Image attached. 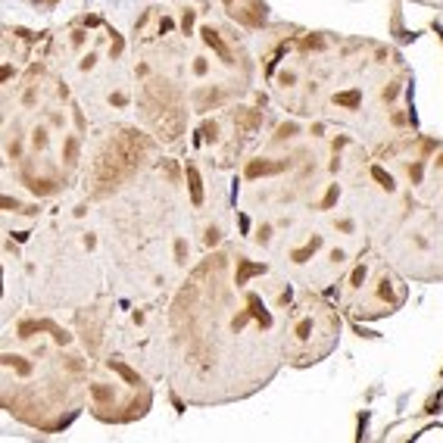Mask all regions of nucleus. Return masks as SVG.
<instances>
[{"label":"nucleus","instance_id":"1","mask_svg":"<svg viewBox=\"0 0 443 443\" xmlns=\"http://www.w3.org/2000/svg\"><path fill=\"white\" fill-rule=\"evenodd\" d=\"M369 163L372 150L353 131L278 106L262 141L231 172L237 237L297 284L331 294L372 247Z\"/></svg>","mask_w":443,"mask_h":443},{"label":"nucleus","instance_id":"2","mask_svg":"<svg viewBox=\"0 0 443 443\" xmlns=\"http://www.w3.org/2000/svg\"><path fill=\"white\" fill-rule=\"evenodd\" d=\"M300 287L237 234L200 259L166 303V384L178 406L259 393L284 365L281 334Z\"/></svg>","mask_w":443,"mask_h":443},{"label":"nucleus","instance_id":"3","mask_svg":"<svg viewBox=\"0 0 443 443\" xmlns=\"http://www.w3.org/2000/svg\"><path fill=\"white\" fill-rule=\"evenodd\" d=\"M134 119L166 150L194 125L262 88L256 37L219 0H156L131 25Z\"/></svg>","mask_w":443,"mask_h":443},{"label":"nucleus","instance_id":"4","mask_svg":"<svg viewBox=\"0 0 443 443\" xmlns=\"http://www.w3.org/2000/svg\"><path fill=\"white\" fill-rule=\"evenodd\" d=\"M262 88L291 115L353 131L369 150L418 131L415 78L393 44L275 22L256 34Z\"/></svg>","mask_w":443,"mask_h":443},{"label":"nucleus","instance_id":"5","mask_svg":"<svg viewBox=\"0 0 443 443\" xmlns=\"http://www.w3.org/2000/svg\"><path fill=\"white\" fill-rule=\"evenodd\" d=\"M97 206L106 284L119 297L169 300L209 250L200 234L181 150H166Z\"/></svg>","mask_w":443,"mask_h":443},{"label":"nucleus","instance_id":"6","mask_svg":"<svg viewBox=\"0 0 443 443\" xmlns=\"http://www.w3.org/2000/svg\"><path fill=\"white\" fill-rule=\"evenodd\" d=\"M4 72V213H37L78 187L91 119L41 50Z\"/></svg>","mask_w":443,"mask_h":443},{"label":"nucleus","instance_id":"7","mask_svg":"<svg viewBox=\"0 0 443 443\" xmlns=\"http://www.w3.org/2000/svg\"><path fill=\"white\" fill-rule=\"evenodd\" d=\"M4 318L31 306L60 318L100 300L106 262L97 206L69 190L37 213H4Z\"/></svg>","mask_w":443,"mask_h":443},{"label":"nucleus","instance_id":"8","mask_svg":"<svg viewBox=\"0 0 443 443\" xmlns=\"http://www.w3.org/2000/svg\"><path fill=\"white\" fill-rule=\"evenodd\" d=\"M365 228L409 281H443V141L409 131L372 150Z\"/></svg>","mask_w":443,"mask_h":443},{"label":"nucleus","instance_id":"9","mask_svg":"<svg viewBox=\"0 0 443 443\" xmlns=\"http://www.w3.org/2000/svg\"><path fill=\"white\" fill-rule=\"evenodd\" d=\"M91 365V350L66 318L25 306L4 318L0 406L34 431L60 434L88 409Z\"/></svg>","mask_w":443,"mask_h":443},{"label":"nucleus","instance_id":"10","mask_svg":"<svg viewBox=\"0 0 443 443\" xmlns=\"http://www.w3.org/2000/svg\"><path fill=\"white\" fill-rule=\"evenodd\" d=\"M47 56L88 112L91 125L134 119L131 31L103 10H85L47 34Z\"/></svg>","mask_w":443,"mask_h":443},{"label":"nucleus","instance_id":"11","mask_svg":"<svg viewBox=\"0 0 443 443\" xmlns=\"http://www.w3.org/2000/svg\"><path fill=\"white\" fill-rule=\"evenodd\" d=\"M163 153H166V147L138 119H119V122L91 125L78 190L88 200H94V203H100L109 194L138 181Z\"/></svg>","mask_w":443,"mask_h":443},{"label":"nucleus","instance_id":"12","mask_svg":"<svg viewBox=\"0 0 443 443\" xmlns=\"http://www.w3.org/2000/svg\"><path fill=\"white\" fill-rule=\"evenodd\" d=\"M275 115H278V106L268 97V91L256 88L250 97L200 119L184 144V150L209 159L213 166H219L225 172H234L247 159V153L262 141V134L268 131Z\"/></svg>","mask_w":443,"mask_h":443},{"label":"nucleus","instance_id":"13","mask_svg":"<svg viewBox=\"0 0 443 443\" xmlns=\"http://www.w3.org/2000/svg\"><path fill=\"white\" fill-rule=\"evenodd\" d=\"M334 303L353 321H381L409 300V278L381 250L365 247L331 291Z\"/></svg>","mask_w":443,"mask_h":443},{"label":"nucleus","instance_id":"14","mask_svg":"<svg viewBox=\"0 0 443 443\" xmlns=\"http://www.w3.org/2000/svg\"><path fill=\"white\" fill-rule=\"evenodd\" d=\"M153 384L134 359L103 346L88 378V412L103 425H131L150 412Z\"/></svg>","mask_w":443,"mask_h":443},{"label":"nucleus","instance_id":"15","mask_svg":"<svg viewBox=\"0 0 443 443\" xmlns=\"http://www.w3.org/2000/svg\"><path fill=\"white\" fill-rule=\"evenodd\" d=\"M340 331H343V321L334 297L312 287H300L284 318V334H281L284 365L312 369L318 362H325L337 350Z\"/></svg>","mask_w":443,"mask_h":443},{"label":"nucleus","instance_id":"16","mask_svg":"<svg viewBox=\"0 0 443 443\" xmlns=\"http://www.w3.org/2000/svg\"><path fill=\"white\" fill-rule=\"evenodd\" d=\"M412 4H421V7H434V10H440V7H443V0H412Z\"/></svg>","mask_w":443,"mask_h":443},{"label":"nucleus","instance_id":"17","mask_svg":"<svg viewBox=\"0 0 443 443\" xmlns=\"http://www.w3.org/2000/svg\"><path fill=\"white\" fill-rule=\"evenodd\" d=\"M440 10H443V7H440ZM440 31H443V16H440Z\"/></svg>","mask_w":443,"mask_h":443}]
</instances>
